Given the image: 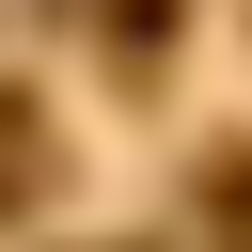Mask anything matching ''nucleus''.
<instances>
[{"mask_svg": "<svg viewBox=\"0 0 252 252\" xmlns=\"http://www.w3.org/2000/svg\"><path fill=\"white\" fill-rule=\"evenodd\" d=\"M79 16H94L110 63H158V47H173V0H79Z\"/></svg>", "mask_w": 252, "mask_h": 252, "instance_id": "1", "label": "nucleus"}, {"mask_svg": "<svg viewBox=\"0 0 252 252\" xmlns=\"http://www.w3.org/2000/svg\"><path fill=\"white\" fill-rule=\"evenodd\" d=\"M47 189V126H32V94H0V205H32Z\"/></svg>", "mask_w": 252, "mask_h": 252, "instance_id": "2", "label": "nucleus"}]
</instances>
